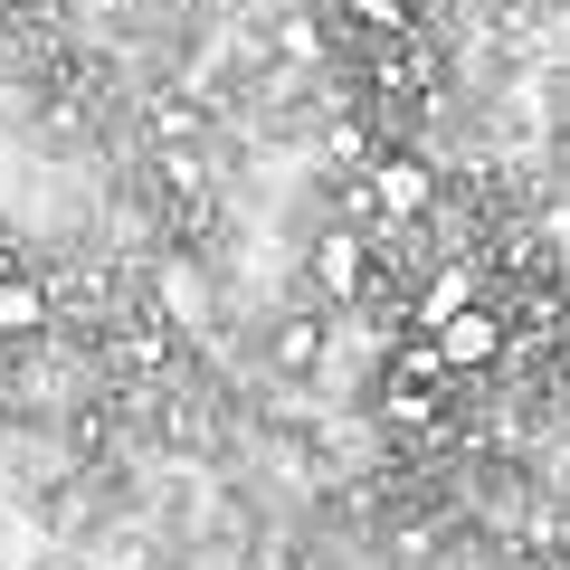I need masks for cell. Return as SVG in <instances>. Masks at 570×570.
I'll return each instance as SVG.
<instances>
[{"label": "cell", "mask_w": 570, "mask_h": 570, "mask_svg": "<svg viewBox=\"0 0 570 570\" xmlns=\"http://www.w3.org/2000/svg\"><path fill=\"white\" fill-rule=\"evenodd\" d=\"M362 200H371V219H381V228L428 219V200H438L428 153H419V142H381V153H371V171H362Z\"/></svg>", "instance_id": "obj_1"}, {"label": "cell", "mask_w": 570, "mask_h": 570, "mask_svg": "<svg viewBox=\"0 0 570 570\" xmlns=\"http://www.w3.org/2000/svg\"><path fill=\"white\" fill-rule=\"evenodd\" d=\"M504 343H513V324L485 305V295H475V305H456L448 324H438V352H448L456 381H466V371H494V362H504Z\"/></svg>", "instance_id": "obj_2"}, {"label": "cell", "mask_w": 570, "mask_h": 570, "mask_svg": "<svg viewBox=\"0 0 570 570\" xmlns=\"http://www.w3.org/2000/svg\"><path fill=\"white\" fill-rule=\"evenodd\" d=\"M314 285H324L333 305H343V295H362V285H371V238H362V228H333V238L314 247Z\"/></svg>", "instance_id": "obj_3"}, {"label": "cell", "mask_w": 570, "mask_h": 570, "mask_svg": "<svg viewBox=\"0 0 570 570\" xmlns=\"http://www.w3.org/2000/svg\"><path fill=\"white\" fill-rule=\"evenodd\" d=\"M381 381H400V390H456V371H448V352H438V333H400L390 362H381Z\"/></svg>", "instance_id": "obj_4"}, {"label": "cell", "mask_w": 570, "mask_h": 570, "mask_svg": "<svg viewBox=\"0 0 570 570\" xmlns=\"http://www.w3.org/2000/svg\"><path fill=\"white\" fill-rule=\"evenodd\" d=\"M475 295H485V285H475V266H438V276L419 285V305H409V333H438L456 305H475Z\"/></svg>", "instance_id": "obj_5"}, {"label": "cell", "mask_w": 570, "mask_h": 570, "mask_svg": "<svg viewBox=\"0 0 570 570\" xmlns=\"http://www.w3.org/2000/svg\"><path fill=\"white\" fill-rule=\"evenodd\" d=\"M39 333H48V285L20 266V276H0V343H39Z\"/></svg>", "instance_id": "obj_6"}, {"label": "cell", "mask_w": 570, "mask_h": 570, "mask_svg": "<svg viewBox=\"0 0 570 570\" xmlns=\"http://www.w3.org/2000/svg\"><path fill=\"white\" fill-rule=\"evenodd\" d=\"M371 400H381V428H409V438L448 419V390H400V381H381Z\"/></svg>", "instance_id": "obj_7"}, {"label": "cell", "mask_w": 570, "mask_h": 570, "mask_svg": "<svg viewBox=\"0 0 570 570\" xmlns=\"http://www.w3.org/2000/svg\"><path fill=\"white\" fill-rule=\"evenodd\" d=\"M276 362L305 381V371H324V314H285L276 324Z\"/></svg>", "instance_id": "obj_8"}, {"label": "cell", "mask_w": 570, "mask_h": 570, "mask_svg": "<svg viewBox=\"0 0 570 570\" xmlns=\"http://www.w3.org/2000/svg\"><path fill=\"white\" fill-rule=\"evenodd\" d=\"M343 10L371 29V39H419V10H409V0H343Z\"/></svg>", "instance_id": "obj_9"}, {"label": "cell", "mask_w": 570, "mask_h": 570, "mask_svg": "<svg viewBox=\"0 0 570 570\" xmlns=\"http://www.w3.org/2000/svg\"><path fill=\"white\" fill-rule=\"evenodd\" d=\"M371 153H381L371 124H333V163H343V171H371Z\"/></svg>", "instance_id": "obj_10"}, {"label": "cell", "mask_w": 570, "mask_h": 570, "mask_svg": "<svg viewBox=\"0 0 570 570\" xmlns=\"http://www.w3.org/2000/svg\"><path fill=\"white\" fill-rule=\"evenodd\" d=\"M0 276H20V257H10V247H0Z\"/></svg>", "instance_id": "obj_11"}, {"label": "cell", "mask_w": 570, "mask_h": 570, "mask_svg": "<svg viewBox=\"0 0 570 570\" xmlns=\"http://www.w3.org/2000/svg\"><path fill=\"white\" fill-rule=\"evenodd\" d=\"M551 542H570V513H561V523H551Z\"/></svg>", "instance_id": "obj_12"}]
</instances>
